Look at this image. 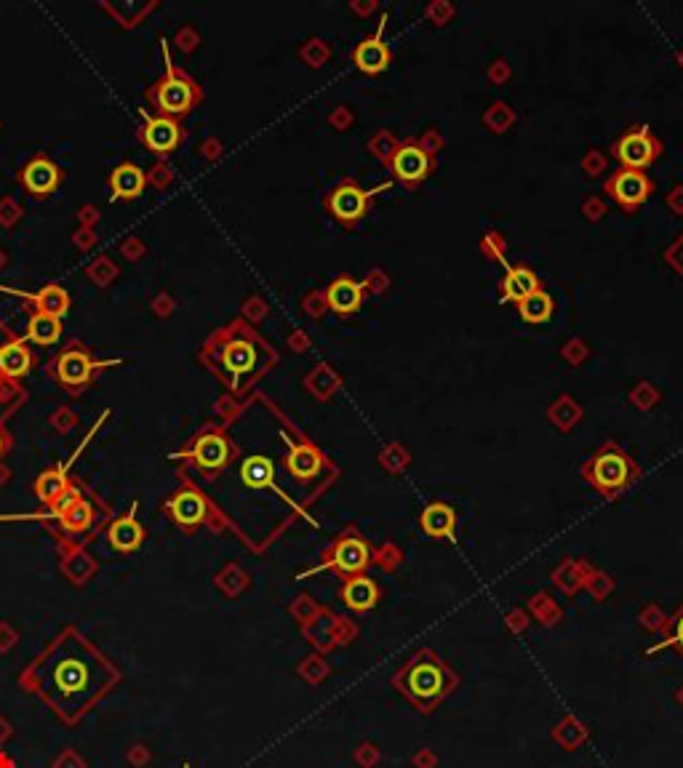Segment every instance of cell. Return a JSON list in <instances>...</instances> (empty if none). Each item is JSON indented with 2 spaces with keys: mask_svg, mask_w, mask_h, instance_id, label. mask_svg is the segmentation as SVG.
<instances>
[{
  "mask_svg": "<svg viewBox=\"0 0 683 768\" xmlns=\"http://www.w3.org/2000/svg\"><path fill=\"white\" fill-rule=\"evenodd\" d=\"M518 310H521L523 321H528V324H545V321L553 315V299H550L545 291H534L531 296H526L521 304H518Z\"/></svg>",
  "mask_w": 683,
  "mask_h": 768,
  "instance_id": "28",
  "label": "cell"
},
{
  "mask_svg": "<svg viewBox=\"0 0 683 768\" xmlns=\"http://www.w3.org/2000/svg\"><path fill=\"white\" fill-rule=\"evenodd\" d=\"M585 475L601 494L614 496V494H619L622 488L630 485V481L636 478V467L617 445H606L601 454L590 462Z\"/></svg>",
  "mask_w": 683,
  "mask_h": 768,
  "instance_id": "3",
  "label": "cell"
},
{
  "mask_svg": "<svg viewBox=\"0 0 683 768\" xmlns=\"http://www.w3.org/2000/svg\"><path fill=\"white\" fill-rule=\"evenodd\" d=\"M30 350L25 344H5L0 347V374L16 379V376H25L30 371Z\"/></svg>",
  "mask_w": 683,
  "mask_h": 768,
  "instance_id": "26",
  "label": "cell"
},
{
  "mask_svg": "<svg viewBox=\"0 0 683 768\" xmlns=\"http://www.w3.org/2000/svg\"><path fill=\"white\" fill-rule=\"evenodd\" d=\"M0 454H3V438H0Z\"/></svg>",
  "mask_w": 683,
  "mask_h": 768,
  "instance_id": "32",
  "label": "cell"
},
{
  "mask_svg": "<svg viewBox=\"0 0 683 768\" xmlns=\"http://www.w3.org/2000/svg\"><path fill=\"white\" fill-rule=\"evenodd\" d=\"M182 768H190V763H182Z\"/></svg>",
  "mask_w": 683,
  "mask_h": 768,
  "instance_id": "33",
  "label": "cell"
},
{
  "mask_svg": "<svg viewBox=\"0 0 683 768\" xmlns=\"http://www.w3.org/2000/svg\"><path fill=\"white\" fill-rule=\"evenodd\" d=\"M256 364V353L248 342H230L225 347V365L238 376V374H246L251 371Z\"/></svg>",
  "mask_w": 683,
  "mask_h": 768,
  "instance_id": "30",
  "label": "cell"
},
{
  "mask_svg": "<svg viewBox=\"0 0 683 768\" xmlns=\"http://www.w3.org/2000/svg\"><path fill=\"white\" fill-rule=\"evenodd\" d=\"M59 524H62L65 531H70V534H81V531L91 528V524H94V507H91L85 499H75V502L62 513Z\"/></svg>",
  "mask_w": 683,
  "mask_h": 768,
  "instance_id": "29",
  "label": "cell"
},
{
  "mask_svg": "<svg viewBox=\"0 0 683 768\" xmlns=\"http://www.w3.org/2000/svg\"><path fill=\"white\" fill-rule=\"evenodd\" d=\"M356 65L361 67L363 73H382L387 65H390V51H387V45L382 43V38L379 35H374V38H366V41L358 43V48H356Z\"/></svg>",
  "mask_w": 683,
  "mask_h": 768,
  "instance_id": "22",
  "label": "cell"
},
{
  "mask_svg": "<svg viewBox=\"0 0 683 768\" xmlns=\"http://www.w3.org/2000/svg\"><path fill=\"white\" fill-rule=\"evenodd\" d=\"M22 179H25V187L33 195H48L59 185V168L45 158H35L33 163H27Z\"/></svg>",
  "mask_w": 683,
  "mask_h": 768,
  "instance_id": "16",
  "label": "cell"
},
{
  "mask_svg": "<svg viewBox=\"0 0 683 768\" xmlns=\"http://www.w3.org/2000/svg\"><path fill=\"white\" fill-rule=\"evenodd\" d=\"M67 491H70L67 464H59V467H54V470L43 473L41 478L35 481V494H38V499L45 502L48 507H51L54 502H59Z\"/></svg>",
  "mask_w": 683,
  "mask_h": 768,
  "instance_id": "23",
  "label": "cell"
},
{
  "mask_svg": "<svg viewBox=\"0 0 683 768\" xmlns=\"http://www.w3.org/2000/svg\"><path fill=\"white\" fill-rule=\"evenodd\" d=\"M94 365L102 364H94L81 350H70V353H65V355L59 358V379H62L65 384H70V387H81V384H85V382L91 379Z\"/></svg>",
  "mask_w": 683,
  "mask_h": 768,
  "instance_id": "17",
  "label": "cell"
},
{
  "mask_svg": "<svg viewBox=\"0 0 683 768\" xmlns=\"http://www.w3.org/2000/svg\"><path fill=\"white\" fill-rule=\"evenodd\" d=\"M156 102L161 107L163 113L168 115H182L193 107L196 102V88L193 83L185 81V78H176L174 73H168V78L158 85V94H156Z\"/></svg>",
  "mask_w": 683,
  "mask_h": 768,
  "instance_id": "6",
  "label": "cell"
},
{
  "mask_svg": "<svg viewBox=\"0 0 683 768\" xmlns=\"http://www.w3.org/2000/svg\"><path fill=\"white\" fill-rule=\"evenodd\" d=\"M648 193H651V185L641 171L625 168L611 179V195L622 205H638L648 198Z\"/></svg>",
  "mask_w": 683,
  "mask_h": 768,
  "instance_id": "12",
  "label": "cell"
},
{
  "mask_svg": "<svg viewBox=\"0 0 683 768\" xmlns=\"http://www.w3.org/2000/svg\"><path fill=\"white\" fill-rule=\"evenodd\" d=\"M502 288H505V296L510 302H518V304L526 296H531L534 291H539L537 288V275L528 267H510L507 275H505V285Z\"/></svg>",
  "mask_w": 683,
  "mask_h": 768,
  "instance_id": "25",
  "label": "cell"
},
{
  "mask_svg": "<svg viewBox=\"0 0 683 768\" xmlns=\"http://www.w3.org/2000/svg\"><path fill=\"white\" fill-rule=\"evenodd\" d=\"M241 478L248 488H273V491H278V485H276V464L267 456H248L241 467Z\"/></svg>",
  "mask_w": 683,
  "mask_h": 768,
  "instance_id": "19",
  "label": "cell"
},
{
  "mask_svg": "<svg viewBox=\"0 0 683 768\" xmlns=\"http://www.w3.org/2000/svg\"><path fill=\"white\" fill-rule=\"evenodd\" d=\"M110 187H113V198H139L145 190V174L139 165L123 163L113 171Z\"/></svg>",
  "mask_w": 683,
  "mask_h": 768,
  "instance_id": "21",
  "label": "cell"
},
{
  "mask_svg": "<svg viewBox=\"0 0 683 768\" xmlns=\"http://www.w3.org/2000/svg\"><path fill=\"white\" fill-rule=\"evenodd\" d=\"M617 158L625 163L630 171L646 168L657 158V142L646 134V128H638V131L622 136V142L617 145Z\"/></svg>",
  "mask_w": 683,
  "mask_h": 768,
  "instance_id": "7",
  "label": "cell"
},
{
  "mask_svg": "<svg viewBox=\"0 0 683 768\" xmlns=\"http://www.w3.org/2000/svg\"><path fill=\"white\" fill-rule=\"evenodd\" d=\"M286 467L296 481H313L323 467L321 454L307 444L291 445L288 456H286Z\"/></svg>",
  "mask_w": 683,
  "mask_h": 768,
  "instance_id": "15",
  "label": "cell"
},
{
  "mask_svg": "<svg viewBox=\"0 0 683 768\" xmlns=\"http://www.w3.org/2000/svg\"><path fill=\"white\" fill-rule=\"evenodd\" d=\"M659 648H676L683 656V606L678 608V613L673 616V622H670V627H668V638H665L659 646L651 648V651H659ZM651 651H648V653H651Z\"/></svg>",
  "mask_w": 683,
  "mask_h": 768,
  "instance_id": "31",
  "label": "cell"
},
{
  "mask_svg": "<svg viewBox=\"0 0 683 768\" xmlns=\"http://www.w3.org/2000/svg\"><path fill=\"white\" fill-rule=\"evenodd\" d=\"M27 299H33L38 304V313L51 315V318H65L70 310V294L62 285H45L38 294H30Z\"/></svg>",
  "mask_w": 683,
  "mask_h": 768,
  "instance_id": "24",
  "label": "cell"
},
{
  "mask_svg": "<svg viewBox=\"0 0 683 768\" xmlns=\"http://www.w3.org/2000/svg\"><path fill=\"white\" fill-rule=\"evenodd\" d=\"M145 142L158 155H166V153L176 150V145H179V125L171 118H153L145 128Z\"/></svg>",
  "mask_w": 683,
  "mask_h": 768,
  "instance_id": "18",
  "label": "cell"
},
{
  "mask_svg": "<svg viewBox=\"0 0 683 768\" xmlns=\"http://www.w3.org/2000/svg\"><path fill=\"white\" fill-rule=\"evenodd\" d=\"M366 203H368V193L356 187V185H342L331 193V211L336 219L342 222H356L361 219L363 211H366Z\"/></svg>",
  "mask_w": 683,
  "mask_h": 768,
  "instance_id": "13",
  "label": "cell"
},
{
  "mask_svg": "<svg viewBox=\"0 0 683 768\" xmlns=\"http://www.w3.org/2000/svg\"><path fill=\"white\" fill-rule=\"evenodd\" d=\"M107 539L110 547L118 553H136L145 542V528L136 521V502L131 504L128 515H121L118 521H113V526L107 528Z\"/></svg>",
  "mask_w": 683,
  "mask_h": 768,
  "instance_id": "9",
  "label": "cell"
},
{
  "mask_svg": "<svg viewBox=\"0 0 683 768\" xmlns=\"http://www.w3.org/2000/svg\"><path fill=\"white\" fill-rule=\"evenodd\" d=\"M168 515L174 518V524H179L182 528H196L201 526L203 521L208 518V502L201 491L196 488H182L171 496L168 502Z\"/></svg>",
  "mask_w": 683,
  "mask_h": 768,
  "instance_id": "5",
  "label": "cell"
},
{
  "mask_svg": "<svg viewBox=\"0 0 683 768\" xmlns=\"http://www.w3.org/2000/svg\"><path fill=\"white\" fill-rule=\"evenodd\" d=\"M62 336V324L59 318H51V315H33L30 321V328H27V339L35 342V344H56Z\"/></svg>",
  "mask_w": 683,
  "mask_h": 768,
  "instance_id": "27",
  "label": "cell"
},
{
  "mask_svg": "<svg viewBox=\"0 0 683 768\" xmlns=\"http://www.w3.org/2000/svg\"><path fill=\"white\" fill-rule=\"evenodd\" d=\"M422 531L433 539H454V531H457V513L454 507L443 504V502H433L422 510Z\"/></svg>",
  "mask_w": 683,
  "mask_h": 768,
  "instance_id": "14",
  "label": "cell"
},
{
  "mask_svg": "<svg viewBox=\"0 0 683 768\" xmlns=\"http://www.w3.org/2000/svg\"><path fill=\"white\" fill-rule=\"evenodd\" d=\"M118 683V670L81 635L67 633L25 673V686L65 721L75 723L110 688Z\"/></svg>",
  "mask_w": 683,
  "mask_h": 768,
  "instance_id": "1",
  "label": "cell"
},
{
  "mask_svg": "<svg viewBox=\"0 0 683 768\" xmlns=\"http://www.w3.org/2000/svg\"><path fill=\"white\" fill-rule=\"evenodd\" d=\"M393 688L401 691L417 713L430 715L441 707L448 693H454L459 688V675L443 662L436 651L419 648L403 662L401 670L393 675Z\"/></svg>",
  "mask_w": 683,
  "mask_h": 768,
  "instance_id": "2",
  "label": "cell"
},
{
  "mask_svg": "<svg viewBox=\"0 0 683 768\" xmlns=\"http://www.w3.org/2000/svg\"><path fill=\"white\" fill-rule=\"evenodd\" d=\"M187 456H193V462H196L201 470H219V467H225L227 459H230V444H227L222 435L208 433V435H203L201 441L187 451Z\"/></svg>",
  "mask_w": 683,
  "mask_h": 768,
  "instance_id": "11",
  "label": "cell"
},
{
  "mask_svg": "<svg viewBox=\"0 0 683 768\" xmlns=\"http://www.w3.org/2000/svg\"><path fill=\"white\" fill-rule=\"evenodd\" d=\"M342 603L356 611V613H366L371 608L379 603V584L371 579V576H363V574H356V576H347L345 584H342Z\"/></svg>",
  "mask_w": 683,
  "mask_h": 768,
  "instance_id": "8",
  "label": "cell"
},
{
  "mask_svg": "<svg viewBox=\"0 0 683 768\" xmlns=\"http://www.w3.org/2000/svg\"><path fill=\"white\" fill-rule=\"evenodd\" d=\"M368 561H371V550L363 542V536H358L356 531H347L345 536H339L334 542L328 561L321 568H334L342 576H356V574H363Z\"/></svg>",
  "mask_w": 683,
  "mask_h": 768,
  "instance_id": "4",
  "label": "cell"
},
{
  "mask_svg": "<svg viewBox=\"0 0 683 768\" xmlns=\"http://www.w3.org/2000/svg\"><path fill=\"white\" fill-rule=\"evenodd\" d=\"M328 304L331 310L347 315L356 313L361 307V284H356L353 278H336L334 284L328 285Z\"/></svg>",
  "mask_w": 683,
  "mask_h": 768,
  "instance_id": "20",
  "label": "cell"
},
{
  "mask_svg": "<svg viewBox=\"0 0 683 768\" xmlns=\"http://www.w3.org/2000/svg\"><path fill=\"white\" fill-rule=\"evenodd\" d=\"M393 171L403 182H422L430 171V155L417 145H403L393 155Z\"/></svg>",
  "mask_w": 683,
  "mask_h": 768,
  "instance_id": "10",
  "label": "cell"
}]
</instances>
